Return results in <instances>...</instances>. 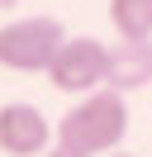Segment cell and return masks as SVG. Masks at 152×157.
I'll return each instance as SVG.
<instances>
[{"label": "cell", "instance_id": "1", "mask_svg": "<svg viewBox=\"0 0 152 157\" xmlns=\"http://www.w3.org/2000/svg\"><path fill=\"white\" fill-rule=\"evenodd\" d=\"M124 133H128V105L109 86L81 95L57 119V147H66L76 157H109V152H119Z\"/></svg>", "mask_w": 152, "mask_h": 157}, {"label": "cell", "instance_id": "2", "mask_svg": "<svg viewBox=\"0 0 152 157\" xmlns=\"http://www.w3.org/2000/svg\"><path fill=\"white\" fill-rule=\"evenodd\" d=\"M66 29L52 14H24V19L0 24V67L5 71H48L62 52Z\"/></svg>", "mask_w": 152, "mask_h": 157}, {"label": "cell", "instance_id": "5", "mask_svg": "<svg viewBox=\"0 0 152 157\" xmlns=\"http://www.w3.org/2000/svg\"><path fill=\"white\" fill-rule=\"evenodd\" d=\"M152 86V38L138 43V38H119L109 48V90L128 95V90H142Z\"/></svg>", "mask_w": 152, "mask_h": 157}, {"label": "cell", "instance_id": "7", "mask_svg": "<svg viewBox=\"0 0 152 157\" xmlns=\"http://www.w3.org/2000/svg\"><path fill=\"white\" fill-rule=\"evenodd\" d=\"M48 157H76V152H66V147H52V152H48Z\"/></svg>", "mask_w": 152, "mask_h": 157}, {"label": "cell", "instance_id": "4", "mask_svg": "<svg viewBox=\"0 0 152 157\" xmlns=\"http://www.w3.org/2000/svg\"><path fill=\"white\" fill-rule=\"evenodd\" d=\"M52 138L57 128H48V114L38 105H24V100L0 105V152L5 157H43Z\"/></svg>", "mask_w": 152, "mask_h": 157}, {"label": "cell", "instance_id": "3", "mask_svg": "<svg viewBox=\"0 0 152 157\" xmlns=\"http://www.w3.org/2000/svg\"><path fill=\"white\" fill-rule=\"evenodd\" d=\"M48 81L66 95H90L109 86V48L100 38H66L48 67Z\"/></svg>", "mask_w": 152, "mask_h": 157}, {"label": "cell", "instance_id": "8", "mask_svg": "<svg viewBox=\"0 0 152 157\" xmlns=\"http://www.w3.org/2000/svg\"><path fill=\"white\" fill-rule=\"evenodd\" d=\"M109 157H133V152H124V147H119V152H109Z\"/></svg>", "mask_w": 152, "mask_h": 157}, {"label": "cell", "instance_id": "6", "mask_svg": "<svg viewBox=\"0 0 152 157\" xmlns=\"http://www.w3.org/2000/svg\"><path fill=\"white\" fill-rule=\"evenodd\" d=\"M109 24L119 38H152V0H109Z\"/></svg>", "mask_w": 152, "mask_h": 157}]
</instances>
